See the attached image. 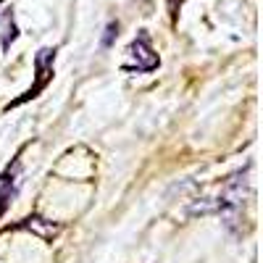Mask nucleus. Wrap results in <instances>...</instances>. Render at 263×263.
Masks as SVG:
<instances>
[{
    "mask_svg": "<svg viewBox=\"0 0 263 263\" xmlns=\"http://www.w3.org/2000/svg\"><path fill=\"white\" fill-rule=\"evenodd\" d=\"M250 197V182L242 171L234 174V177H229L221 187V192H218V200H216V208L218 213L224 216V221L232 227L237 224L239 218H242V211H245V203Z\"/></svg>",
    "mask_w": 263,
    "mask_h": 263,
    "instance_id": "1",
    "label": "nucleus"
},
{
    "mask_svg": "<svg viewBox=\"0 0 263 263\" xmlns=\"http://www.w3.org/2000/svg\"><path fill=\"white\" fill-rule=\"evenodd\" d=\"M129 58H132V63H135V69L137 71H153V69H158V55L153 53V48H150V37H147V32H140L137 37H135V42L129 45Z\"/></svg>",
    "mask_w": 263,
    "mask_h": 263,
    "instance_id": "2",
    "label": "nucleus"
},
{
    "mask_svg": "<svg viewBox=\"0 0 263 263\" xmlns=\"http://www.w3.org/2000/svg\"><path fill=\"white\" fill-rule=\"evenodd\" d=\"M53 58H55V50H50V48H42L40 53H37V58H34V69H37V84L32 87L29 92H24L18 100H13L11 105H18V103H24V100H29V98H37V92L42 90V87L48 84V79L53 77ZM8 105V108H11Z\"/></svg>",
    "mask_w": 263,
    "mask_h": 263,
    "instance_id": "3",
    "label": "nucleus"
},
{
    "mask_svg": "<svg viewBox=\"0 0 263 263\" xmlns=\"http://www.w3.org/2000/svg\"><path fill=\"white\" fill-rule=\"evenodd\" d=\"M16 190H18V163L0 174V216H3L8 211V205L13 203Z\"/></svg>",
    "mask_w": 263,
    "mask_h": 263,
    "instance_id": "4",
    "label": "nucleus"
},
{
    "mask_svg": "<svg viewBox=\"0 0 263 263\" xmlns=\"http://www.w3.org/2000/svg\"><path fill=\"white\" fill-rule=\"evenodd\" d=\"M27 229H34V232H40L42 237H53L55 234V227H50L45 218H27V224H24Z\"/></svg>",
    "mask_w": 263,
    "mask_h": 263,
    "instance_id": "5",
    "label": "nucleus"
},
{
    "mask_svg": "<svg viewBox=\"0 0 263 263\" xmlns=\"http://www.w3.org/2000/svg\"><path fill=\"white\" fill-rule=\"evenodd\" d=\"M119 27L116 24H108V34L103 37V45H111V40H114V32H116Z\"/></svg>",
    "mask_w": 263,
    "mask_h": 263,
    "instance_id": "6",
    "label": "nucleus"
},
{
    "mask_svg": "<svg viewBox=\"0 0 263 263\" xmlns=\"http://www.w3.org/2000/svg\"><path fill=\"white\" fill-rule=\"evenodd\" d=\"M182 6V0H168V8H171V13H177V8Z\"/></svg>",
    "mask_w": 263,
    "mask_h": 263,
    "instance_id": "7",
    "label": "nucleus"
}]
</instances>
